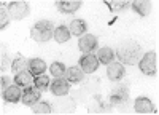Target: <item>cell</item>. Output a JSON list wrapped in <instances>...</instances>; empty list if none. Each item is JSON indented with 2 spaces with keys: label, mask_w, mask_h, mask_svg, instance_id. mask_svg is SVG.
Returning <instances> with one entry per match:
<instances>
[{
  "label": "cell",
  "mask_w": 159,
  "mask_h": 115,
  "mask_svg": "<svg viewBox=\"0 0 159 115\" xmlns=\"http://www.w3.org/2000/svg\"><path fill=\"white\" fill-rule=\"evenodd\" d=\"M49 70H51L52 77H56V79H61V77H64V75H65V72H67V67H65L62 62L56 61V62H52V64H51Z\"/></svg>",
  "instance_id": "25"
},
{
  "label": "cell",
  "mask_w": 159,
  "mask_h": 115,
  "mask_svg": "<svg viewBox=\"0 0 159 115\" xmlns=\"http://www.w3.org/2000/svg\"><path fill=\"white\" fill-rule=\"evenodd\" d=\"M29 72L32 75H43L45 70H46V62L40 58H34V59H29Z\"/></svg>",
  "instance_id": "19"
},
{
  "label": "cell",
  "mask_w": 159,
  "mask_h": 115,
  "mask_svg": "<svg viewBox=\"0 0 159 115\" xmlns=\"http://www.w3.org/2000/svg\"><path fill=\"white\" fill-rule=\"evenodd\" d=\"M107 77L111 82H119L124 77V66L121 62H111V64H108Z\"/></svg>",
  "instance_id": "11"
},
{
  "label": "cell",
  "mask_w": 159,
  "mask_h": 115,
  "mask_svg": "<svg viewBox=\"0 0 159 115\" xmlns=\"http://www.w3.org/2000/svg\"><path fill=\"white\" fill-rule=\"evenodd\" d=\"M69 83H81L84 80V72L80 69L78 66H73V67H69L67 72H65V77Z\"/></svg>",
  "instance_id": "17"
},
{
  "label": "cell",
  "mask_w": 159,
  "mask_h": 115,
  "mask_svg": "<svg viewBox=\"0 0 159 115\" xmlns=\"http://www.w3.org/2000/svg\"><path fill=\"white\" fill-rule=\"evenodd\" d=\"M70 31L67 29V26H57L54 31V40L57 43H65L70 40Z\"/></svg>",
  "instance_id": "22"
},
{
  "label": "cell",
  "mask_w": 159,
  "mask_h": 115,
  "mask_svg": "<svg viewBox=\"0 0 159 115\" xmlns=\"http://www.w3.org/2000/svg\"><path fill=\"white\" fill-rule=\"evenodd\" d=\"M10 86V79L8 77H2V89H7Z\"/></svg>",
  "instance_id": "29"
},
{
  "label": "cell",
  "mask_w": 159,
  "mask_h": 115,
  "mask_svg": "<svg viewBox=\"0 0 159 115\" xmlns=\"http://www.w3.org/2000/svg\"><path fill=\"white\" fill-rule=\"evenodd\" d=\"M97 46H99V38L92 34H84L78 40V48L84 55H92V51H96Z\"/></svg>",
  "instance_id": "5"
},
{
  "label": "cell",
  "mask_w": 159,
  "mask_h": 115,
  "mask_svg": "<svg viewBox=\"0 0 159 115\" xmlns=\"http://www.w3.org/2000/svg\"><path fill=\"white\" fill-rule=\"evenodd\" d=\"M32 112L34 113H43V115H48L52 112V107L48 101H42V102H38V104H35L32 107Z\"/></svg>",
  "instance_id": "26"
},
{
  "label": "cell",
  "mask_w": 159,
  "mask_h": 115,
  "mask_svg": "<svg viewBox=\"0 0 159 115\" xmlns=\"http://www.w3.org/2000/svg\"><path fill=\"white\" fill-rule=\"evenodd\" d=\"M57 10L61 13H64V15H72V13H75L76 10H80L83 7V2L81 0H76V2H69V0H61V2L56 3Z\"/></svg>",
  "instance_id": "12"
},
{
  "label": "cell",
  "mask_w": 159,
  "mask_h": 115,
  "mask_svg": "<svg viewBox=\"0 0 159 115\" xmlns=\"http://www.w3.org/2000/svg\"><path fill=\"white\" fill-rule=\"evenodd\" d=\"M52 112H57V113H65V112H73L75 110V101L72 98H62L54 101V104L51 106Z\"/></svg>",
  "instance_id": "9"
},
{
  "label": "cell",
  "mask_w": 159,
  "mask_h": 115,
  "mask_svg": "<svg viewBox=\"0 0 159 115\" xmlns=\"http://www.w3.org/2000/svg\"><path fill=\"white\" fill-rule=\"evenodd\" d=\"M115 58H116V51L111 50L110 46H102L99 51H97V59L100 64H111L115 62Z\"/></svg>",
  "instance_id": "15"
},
{
  "label": "cell",
  "mask_w": 159,
  "mask_h": 115,
  "mask_svg": "<svg viewBox=\"0 0 159 115\" xmlns=\"http://www.w3.org/2000/svg\"><path fill=\"white\" fill-rule=\"evenodd\" d=\"M134 109L135 112L139 113H150V112H154V106L150 98H145V96H139L134 102Z\"/></svg>",
  "instance_id": "13"
},
{
  "label": "cell",
  "mask_w": 159,
  "mask_h": 115,
  "mask_svg": "<svg viewBox=\"0 0 159 115\" xmlns=\"http://www.w3.org/2000/svg\"><path fill=\"white\" fill-rule=\"evenodd\" d=\"M2 96H3L5 102H11V104H13V102H18L19 99H22V88L13 83L7 89H3Z\"/></svg>",
  "instance_id": "10"
},
{
  "label": "cell",
  "mask_w": 159,
  "mask_h": 115,
  "mask_svg": "<svg viewBox=\"0 0 159 115\" xmlns=\"http://www.w3.org/2000/svg\"><path fill=\"white\" fill-rule=\"evenodd\" d=\"M29 67V59H25L22 55H16V58L11 61V70L18 74L21 70H25Z\"/></svg>",
  "instance_id": "21"
},
{
  "label": "cell",
  "mask_w": 159,
  "mask_h": 115,
  "mask_svg": "<svg viewBox=\"0 0 159 115\" xmlns=\"http://www.w3.org/2000/svg\"><path fill=\"white\" fill-rule=\"evenodd\" d=\"M40 98H42V91L37 89L35 86H27L22 89V104L24 106H29V107H34L35 104L40 102Z\"/></svg>",
  "instance_id": "7"
},
{
  "label": "cell",
  "mask_w": 159,
  "mask_h": 115,
  "mask_svg": "<svg viewBox=\"0 0 159 115\" xmlns=\"http://www.w3.org/2000/svg\"><path fill=\"white\" fill-rule=\"evenodd\" d=\"M10 15H8V10L2 5V7H0V29H5L7 27V26H8V22H10Z\"/></svg>",
  "instance_id": "27"
},
{
  "label": "cell",
  "mask_w": 159,
  "mask_h": 115,
  "mask_svg": "<svg viewBox=\"0 0 159 115\" xmlns=\"http://www.w3.org/2000/svg\"><path fill=\"white\" fill-rule=\"evenodd\" d=\"M49 85H51V82H49V77L48 75H37V77H34V86L37 88V89H40V91H46V89H49Z\"/></svg>",
  "instance_id": "24"
},
{
  "label": "cell",
  "mask_w": 159,
  "mask_h": 115,
  "mask_svg": "<svg viewBox=\"0 0 159 115\" xmlns=\"http://www.w3.org/2000/svg\"><path fill=\"white\" fill-rule=\"evenodd\" d=\"M32 83H34V75L29 72V69L18 72L16 77H15V85H18V86H21V88L32 86Z\"/></svg>",
  "instance_id": "16"
},
{
  "label": "cell",
  "mask_w": 159,
  "mask_h": 115,
  "mask_svg": "<svg viewBox=\"0 0 159 115\" xmlns=\"http://www.w3.org/2000/svg\"><path fill=\"white\" fill-rule=\"evenodd\" d=\"M113 13H123L127 8H130V2H126V0H115V2H105Z\"/></svg>",
  "instance_id": "23"
},
{
  "label": "cell",
  "mask_w": 159,
  "mask_h": 115,
  "mask_svg": "<svg viewBox=\"0 0 159 115\" xmlns=\"http://www.w3.org/2000/svg\"><path fill=\"white\" fill-rule=\"evenodd\" d=\"M130 8L134 10L139 16L145 18L151 13V2L150 0H135V2L130 3Z\"/></svg>",
  "instance_id": "14"
},
{
  "label": "cell",
  "mask_w": 159,
  "mask_h": 115,
  "mask_svg": "<svg viewBox=\"0 0 159 115\" xmlns=\"http://www.w3.org/2000/svg\"><path fill=\"white\" fill-rule=\"evenodd\" d=\"M142 58V48L135 42H126L118 48V59L121 64H137Z\"/></svg>",
  "instance_id": "2"
},
{
  "label": "cell",
  "mask_w": 159,
  "mask_h": 115,
  "mask_svg": "<svg viewBox=\"0 0 159 115\" xmlns=\"http://www.w3.org/2000/svg\"><path fill=\"white\" fill-rule=\"evenodd\" d=\"M7 10H8V15L11 19H16V21H21L24 18L29 16L30 13V7L27 2H22V0H19V2H11L7 5Z\"/></svg>",
  "instance_id": "4"
},
{
  "label": "cell",
  "mask_w": 159,
  "mask_h": 115,
  "mask_svg": "<svg viewBox=\"0 0 159 115\" xmlns=\"http://www.w3.org/2000/svg\"><path fill=\"white\" fill-rule=\"evenodd\" d=\"M70 89V83L67 82V79H64V77H61V79H56L54 82H52L49 85V91L54 94V96H67Z\"/></svg>",
  "instance_id": "8"
},
{
  "label": "cell",
  "mask_w": 159,
  "mask_h": 115,
  "mask_svg": "<svg viewBox=\"0 0 159 115\" xmlns=\"http://www.w3.org/2000/svg\"><path fill=\"white\" fill-rule=\"evenodd\" d=\"M80 69H81L84 74H92L96 72L100 66V62L97 59V56L92 53V55H83L81 58H80Z\"/></svg>",
  "instance_id": "6"
},
{
  "label": "cell",
  "mask_w": 159,
  "mask_h": 115,
  "mask_svg": "<svg viewBox=\"0 0 159 115\" xmlns=\"http://www.w3.org/2000/svg\"><path fill=\"white\" fill-rule=\"evenodd\" d=\"M127 96H129V91L126 86H119V88H115L111 91V96H110V101L111 104L118 106V104H123V102L127 101Z\"/></svg>",
  "instance_id": "18"
},
{
  "label": "cell",
  "mask_w": 159,
  "mask_h": 115,
  "mask_svg": "<svg viewBox=\"0 0 159 115\" xmlns=\"http://www.w3.org/2000/svg\"><path fill=\"white\" fill-rule=\"evenodd\" d=\"M139 69L145 75L154 77L157 74V51H147L139 61Z\"/></svg>",
  "instance_id": "3"
},
{
  "label": "cell",
  "mask_w": 159,
  "mask_h": 115,
  "mask_svg": "<svg viewBox=\"0 0 159 115\" xmlns=\"http://www.w3.org/2000/svg\"><path fill=\"white\" fill-rule=\"evenodd\" d=\"M69 31L72 35H76V37H83L88 31V24L84 19H73L69 26Z\"/></svg>",
  "instance_id": "20"
},
{
  "label": "cell",
  "mask_w": 159,
  "mask_h": 115,
  "mask_svg": "<svg viewBox=\"0 0 159 115\" xmlns=\"http://www.w3.org/2000/svg\"><path fill=\"white\" fill-rule=\"evenodd\" d=\"M7 67H8V58H7V55L5 56L2 55V74L7 70Z\"/></svg>",
  "instance_id": "28"
},
{
  "label": "cell",
  "mask_w": 159,
  "mask_h": 115,
  "mask_svg": "<svg viewBox=\"0 0 159 115\" xmlns=\"http://www.w3.org/2000/svg\"><path fill=\"white\" fill-rule=\"evenodd\" d=\"M54 22H51L48 19H40L37 21L34 26H32V29H30V37L34 38L35 42H48L51 40L52 37H54Z\"/></svg>",
  "instance_id": "1"
}]
</instances>
